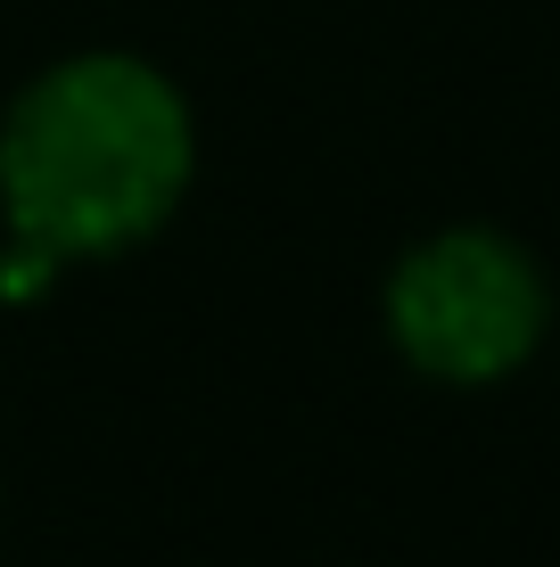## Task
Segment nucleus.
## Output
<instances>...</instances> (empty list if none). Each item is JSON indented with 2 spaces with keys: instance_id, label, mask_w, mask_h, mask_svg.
I'll list each match as a JSON object with an SVG mask.
<instances>
[{
  "instance_id": "f257e3e1",
  "label": "nucleus",
  "mask_w": 560,
  "mask_h": 567,
  "mask_svg": "<svg viewBox=\"0 0 560 567\" xmlns=\"http://www.w3.org/2000/svg\"><path fill=\"white\" fill-rule=\"evenodd\" d=\"M198 182V107L141 50H67L0 107V223L67 264L141 256Z\"/></svg>"
},
{
  "instance_id": "f03ea898",
  "label": "nucleus",
  "mask_w": 560,
  "mask_h": 567,
  "mask_svg": "<svg viewBox=\"0 0 560 567\" xmlns=\"http://www.w3.org/2000/svg\"><path fill=\"white\" fill-rule=\"evenodd\" d=\"M560 288L503 223H437L379 271V338L429 386L487 395L552 346Z\"/></svg>"
}]
</instances>
